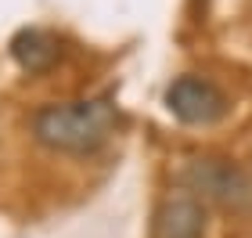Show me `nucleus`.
<instances>
[{"instance_id":"f257e3e1","label":"nucleus","mask_w":252,"mask_h":238,"mask_svg":"<svg viewBox=\"0 0 252 238\" xmlns=\"http://www.w3.org/2000/svg\"><path fill=\"white\" fill-rule=\"evenodd\" d=\"M116 105L108 98L94 101H65V105H47L32 116V134L40 144L72 155H87L108 141L116 130Z\"/></svg>"},{"instance_id":"f03ea898","label":"nucleus","mask_w":252,"mask_h":238,"mask_svg":"<svg viewBox=\"0 0 252 238\" xmlns=\"http://www.w3.org/2000/svg\"><path fill=\"white\" fill-rule=\"evenodd\" d=\"M188 184L198 191V199H216L220 206L252 202V180L227 159H194L188 166Z\"/></svg>"},{"instance_id":"7ed1b4c3","label":"nucleus","mask_w":252,"mask_h":238,"mask_svg":"<svg viewBox=\"0 0 252 238\" xmlns=\"http://www.w3.org/2000/svg\"><path fill=\"white\" fill-rule=\"evenodd\" d=\"M166 105L180 123L191 127H209L227 112V98L202 76H180L166 90Z\"/></svg>"},{"instance_id":"20e7f679","label":"nucleus","mask_w":252,"mask_h":238,"mask_svg":"<svg viewBox=\"0 0 252 238\" xmlns=\"http://www.w3.org/2000/svg\"><path fill=\"white\" fill-rule=\"evenodd\" d=\"M205 209L198 195H173L155 217V238H202Z\"/></svg>"},{"instance_id":"39448f33","label":"nucleus","mask_w":252,"mask_h":238,"mask_svg":"<svg viewBox=\"0 0 252 238\" xmlns=\"http://www.w3.org/2000/svg\"><path fill=\"white\" fill-rule=\"evenodd\" d=\"M11 54L26 72H47L58 58V40L43 29H22L11 40Z\"/></svg>"}]
</instances>
